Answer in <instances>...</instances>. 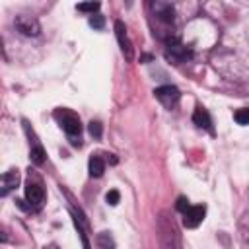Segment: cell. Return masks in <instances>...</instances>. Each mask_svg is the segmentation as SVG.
<instances>
[{"mask_svg":"<svg viewBox=\"0 0 249 249\" xmlns=\"http://www.w3.org/2000/svg\"><path fill=\"white\" fill-rule=\"evenodd\" d=\"M97 247L99 249H115V239L109 231H101L97 233Z\"/></svg>","mask_w":249,"mask_h":249,"instance_id":"13","label":"cell"},{"mask_svg":"<svg viewBox=\"0 0 249 249\" xmlns=\"http://www.w3.org/2000/svg\"><path fill=\"white\" fill-rule=\"evenodd\" d=\"M119 198H121V195H119V191H117V189H111V191L105 195V200H107L111 206L119 204Z\"/></svg>","mask_w":249,"mask_h":249,"instance_id":"20","label":"cell"},{"mask_svg":"<svg viewBox=\"0 0 249 249\" xmlns=\"http://www.w3.org/2000/svg\"><path fill=\"white\" fill-rule=\"evenodd\" d=\"M193 123L198 126V128H204V130H208V132H212V119H210V115H208V111L204 109V107H196L195 109V113H193Z\"/></svg>","mask_w":249,"mask_h":249,"instance_id":"9","label":"cell"},{"mask_svg":"<svg viewBox=\"0 0 249 249\" xmlns=\"http://www.w3.org/2000/svg\"><path fill=\"white\" fill-rule=\"evenodd\" d=\"M25 198H27L29 206H41V202H43V198H45L43 187H41L39 183L29 181V183L25 185Z\"/></svg>","mask_w":249,"mask_h":249,"instance_id":"8","label":"cell"},{"mask_svg":"<svg viewBox=\"0 0 249 249\" xmlns=\"http://www.w3.org/2000/svg\"><path fill=\"white\" fill-rule=\"evenodd\" d=\"M89 25L95 27V29H101V27L105 25V18H103L101 14H95V16L89 18Z\"/></svg>","mask_w":249,"mask_h":249,"instance_id":"19","label":"cell"},{"mask_svg":"<svg viewBox=\"0 0 249 249\" xmlns=\"http://www.w3.org/2000/svg\"><path fill=\"white\" fill-rule=\"evenodd\" d=\"M154 95H156V99H158L163 107H167V109L175 107L177 101H179V97H181V93H179V89H177L175 86H160V88L154 89Z\"/></svg>","mask_w":249,"mask_h":249,"instance_id":"5","label":"cell"},{"mask_svg":"<svg viewBox=\"0 0 249 249\" xmlns=\"http://www.w3.org/2000/svg\"><path fill=\"white\" fill-rule=\"evenodd\" d=\"M189 206H191V204H189V200H187L185 196H179V198H177V204H175V208H177L181 214H185V212L189 210Z\"/></svg>","mask_w":249,"mask_h":249,"instance_id":"21","label":"cell"},{"mask_svg":"<svg viewBox=\"0 0 249 249\" xmlns=\"http://www.w3.org/2000/svg\"><path fill=\"white\" fill-rule=\"evenodd\" d=\"M233 119L237 124H249V109H237L233 113Z\"/></svg>","mask_w":249,"mask_h":249,"instance_id":"16","label":"cell"},{"mask_svg":"<svg viewBox=\"0 0 249 249\" xmlns=\"http://www.w3.org/2000/svg\"><path fill=\"white\" fill-rule=\"evenodd\" d=\"M14 23H16V27H18V31L23 33V35H27V37H35V35L41 33L39 21H37L35 18H31V16H16Z\"/></svg>","mask_w":249,"mask_h":249,"instance_id":"6","label":"cell"},{"mask_svg":"<svg viewBox=\"0 0 249 249\" xmlns=\"http://www.w3.org/2000/svg\"><path fill=\"white\" fill-rule=\"evenodd\" d=\"M74 226H76V230H78V233H80V237H82V245H84V249H89V241H88V237H86L84 226L80 224V220H78V216H76V214H74Z\"/></svg>","mask_w":249,"mask_h":249,"instance_id":"17","label":"cell"},{"mask_svg":"<svg viewBox=\"0 0 249 249\" xmlns=\"http://www.w3.org/2000/svg\"><path fill=\"white\" fill-rule=\"evenodd\" d=\"M88 169H89V177H101L103 171H105V160L101 156H91L89 158V163H88Z\"/></svg>","mask_w":249,"mask_h":249,"instance_id":"12","label":"cell"},{"mask_svg":"<svg viewBox=\"0 0 249 249\" xmlns=\"http://www.w3.org/2000/svg\"><path fill=\"white\" fill-rule=\"evenodd\" d=\"M18 183H19V173H18L16 169L6 171V173L2 175V189H0V195L6 196L10 191H14V189L18 187Z\"/></svg>","mask_w":249,"mask_h":249,"instance_id":"10","label":"cell"},{"mask_svg":"<svg viewBox=\"0 0 249 249\" xmlns=\"http://www.w3.org/2000/svg\"><path fill=\"white\" fill-rule=\"evenodd\" d=\"M152 8L156 10V18L163 23H171L173 21V6L165 4V2H156L152 4Z\"/></svg>","mask_w":249,"mask_h":249,"instance_id":"11","label":"cell"},{"mask_svg":"<svg viewBox=\"0 0 249 249\" xmlns=\"http://www.w3.org/2000/svg\"><path fill=\"white\" fill-rule=\"evenodd\" d=\"M158 237H160L161 249H183L179 230L167 212H161L158 218Z\"/></svg>","mask_w":249,"mask_h":249,"instance_id":"1","label":"cell"},{"mask_svg":"<svg viewBox=\"0 0 249 249\" xmlns=\"http://www.w3.org/2000/svg\"><path fill=\"white\" fill-rule=\"evenodd\" d=\"M88 130H89V134H91L93 138H101L103 126H101V123H99V121H91V123H89V126H88Z\"/></svg>","mask_w":249,"mask_h":249,"instance_id":"18","label":"cell"},{"mask_svg":"<svg viewBox=\"0 0 249 249\" xmlns=\"http://www.w3.org/2000/svg\"><path fill=\"white\" fill-rule=\"evenodd\" d=\"M165 58L171 60L173 64H181V62L191 58V51L185 45H181L177 39H171L165 47Z\"/></svg>","mask_w":249,"mask_h":249,"instance_id":"3","label":"cell"},{"mask_svg":"<svg viewBox=\"0 0 249 249\" xmlns=\"http://www.w3.org/2000/svg\"><path fill=\"white\" fill-rule=\"evenodd\" d=\"M54 117L60 121V126L64 128V132H66L70 138H76V136L80 138L82 123H80V117H78L76 113L62 109V111H56V113H54Z\"/></svg>","mask_w":249,"mask_h":249,"instance_id":"2","label":"cell"},{"mask_svg":"<svg viewBox=\"0 0 249 249\" xmlns=\"http://www.w3.org/2000/svg\"><path fill=\"white\" fill-rule=\"evenodd\" d=\"M204 214H206V208H204L202 204L189 206V210L183 214V224H185V228H196V226L204 220Z\"/></svg>","mask_w":249,"mask_h":249,"instance_id":"7","label":"cell"},{"mask_svg":"<svg viewBox=\"0 0 249 249\" xmlns=\"http://www.w3.org/2000/svg\"><path fill=\"white\" fill-rule=\"evenodd\" d=\"M76 8H78L80 12H88V14L93 16V12H97V10L101 8V4H99V2H82V4H78Z\"/></svg>","mask_w":249,"mask_h":249,"instance_id":"15","label":"cell"},{"mask_svg":"<svg viewBox=\"0 0 249 249\" xmlns=\"http://www.w3.org/2000/svg\"><path fill=\"white\" fill-rule=\"evenodd\" d=\"M29 158H31V161H33L35 165H41V163L45 161V150H43V146H41V144H35V146L31 148V152H29Z\"/></svg>","mask_w":249,"mask_h":249,"instance_id":"14","label":"cell"},{"mask_svg":"<svg viewBox=\"0 0 249 249\" xmlns=\"http://www.w3.org/2000/svg\"><path fill=\"white\" fill-rule=\"evenodd\" d=\"M115 35H117V41H119V47H121L123 56L130 62V60L134 58V51H132V43H130V39H128L126 27H124V23H123L121 19L115 21Z\"/></svg>","mask_w":249,"mask_h":249,"instance_id":"4","label":"cell"}]
</instances>
